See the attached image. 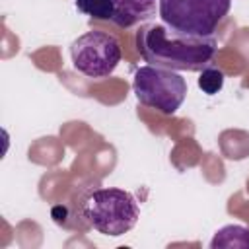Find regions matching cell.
Masks as SVG:
<instances>
[{"label": "cell", "mask_w": 249, "mask_h": 249, "mask_svg": "<svg viewBox=\"0 0 249 249\" xmlns=\"http://www.w3.org/2000/svg\"><path fill=\"white\" fill-rule=\"evenodd\" d=\"M224 86V72L220 68H214V66H206L204 70H200V78H198V88L208 93V95H214L222 89Z\"/></svg>", "instance_id": "9"}, {"label": "cell", "mask_w": 249, "mask_h": 249, "mask_svg": "<svg viewBox=\"0 0 249 249\" xmlns=\"http://www.w3.org/2000/svg\"><path fill=\"white\" fill-rule=\"evenodd\" d=\"M138 202L123 189H97L84 202V216L103 235L119 237L138 222Z\"/></svg>", "instance_id": "2"}, {"label": "cell", "mask_w": 249, "mask_h": 249, "mask_svg": "<svg viewBox=\"0 0 249 249\" xmlns=\"http://www.w3.org/2000/svg\"><path fill=\"white\" fill-rule=\"evenodd\" d=\"M231 0H160L158 12L165 25L187 35H212L228 16Z\"/></svg>", "instance_id": "3"}, {"label": "cell", "mask_w": 249, "mask_h": 249, "mask_svg": "<svg viewBox=\"0 0 249 249\" xmlns=\"http://www.w3.org/2000/svg\"><path fill=\"white\" fill-rule=\"evenodd\" d=\"M70 56L74 68L84 76L105 78L119 66L123 53L115 35L93 29L72 41Z\"/></svg>", "instance_id": "5"}, {"label": "cell", "mask_w": 249, "mask_h": 249, "mask_svg": "<svg viewBox=\"0 0 249 249\" xmlns=\"http://www.w3.org/2000/svg\"><path fill=\"white\" fill-rule=\"evenodd\" d=\"M212 249H231V247H239V249H249V230L243 226H224L222 230L216 231V235L210 241Z\"/></svg>", "instance_id": "7"}, {"label": "cell", "mask_w": 249, "mask_h": 249, "mask_svg": "<svg viewBox=\"0 0 249 249\" xmlns=\"http://www.w3.org/2000/svg\"><path fill=\"white\" fill-rule=\"evenodd\" d=\"M136 49L152 66L200 72L212 62L218 43L214 35H187L163 21H150L136 31Z\"/></svg>", "instance_id": "1"}, {"label": "cell", "mask_w": 249, "mask_h": 249, "mask_svg": "<svg viewBox=\"0 0 249 249\" xmlns=\"http://www.w3.org/2000/svg\"><path fill=\"white\" fill-rule=\"evenodd\" d=\"M78 12L93 19H111L113 18V0H74Z\"/></svg>", "instance_id": "8"}, {"label": "cell", "mask_w": 249, "mask_h": 249, "mask_svg": "<svg viewBox=\"0 0 249 249\" xmlns=\"http://www.w3.org/2000/svg\"><path fill=\"white\" fill-rule=\"evenodd\" d=\"M132 91L142 105L173 115L187 97V82L175 70L146 64L134 72Z\"/></svg>", "instance_id": "4"}, {"label": "cell", "mask_w": 249, "mask_h": 249, "mask_svg": "<svg viewBox=\"0 0 249 249\" xmlns=\"http://www.w3.org/2000/svg\"><path fill=\"white\" fill-rule=\"evenodd\" d=\"M156 16V0H113L111 21L119 27H132Z\"/></svg>", "instance_id": "6"}]
</instances>
